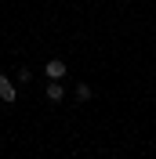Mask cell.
Instances as JSON below:
<instances>
[{"instance_id":"cell-2","label":"cell","mask_w":156,"mask_h":159,"mask_svg":"<svg viewBox=\"0 0 156 159\" xmlns=\"http://www.w3.org/2000/svg\"><path fill=\"white\" fill-rule=\"evenodd\" d=\"M69 90L62 87V80H47V87H44V98L51 101V105H58V101H66Z\"/></svg>"},{"instance_id":"cell-1","label":"cell","mask_w":156,"mask_h":159,"mask_svg":"<svg viewBox=\"0 0 156 159\" xmlns=\"http://www.w3.org/2000/svg\"><path fill=\"white\" fill-rule=\"evenodd\" d=\"M15 98H18V83H15L7 72H0V101H4V105H15Z\"/></svg>"},{"instance_id":"cell-4","label":"cell","mask_w":156,"mask_h":159,"mask_svg":"<svg viewBox=\"0 0 156 159\" xmlns=\"http://www.w3.org/2000/svg\"><path fill=\"white\" fill-rule=\"evenodd\" d=\"M73 98H76V101H80V105H87V101H91V98H95V90H91V87H87V83H76V87H73Z\"/></svg>"},{"instance_id":"cell-3","label":"cell","mask_w":156,"mask_h":159,"mask_svg":"<svg viewBox=\"0 0 156 159\" xmlns=\"http://www.w3.org/2000/svg\"><path fill=\"white\" fill-rule=\"evenodd\" d=\"M66 72H69V65L62 58H51L47 65H44V76H47V80H66Z\"/></svg>"},{"instance_id":"cell-6","label":"cell","mask_w":156,"mask_h":159,"mask_svg":"<svg viewBox=\"0 0 156 159\" xmlns=\"http://www.w3.org/2000/svg\"><path fill=\"white\" fill-rule=\"evenodd\" d=\"M120 4H131V0H120Z\"/></svg>"},{"instance_id":"cell-5","label":"cell","mask_w":156,"mask_h":159,"mask_svg":"<svg viewBox=\"0 0 156 159\" xmlns=\"http://www.w3.org/2000/svg\"><path fill=\"white\" fill-rule=\"evenodd\" d=\"M15 83H33V69L29 65H18L15 69Z\"/></svg>"}]
</instances>
